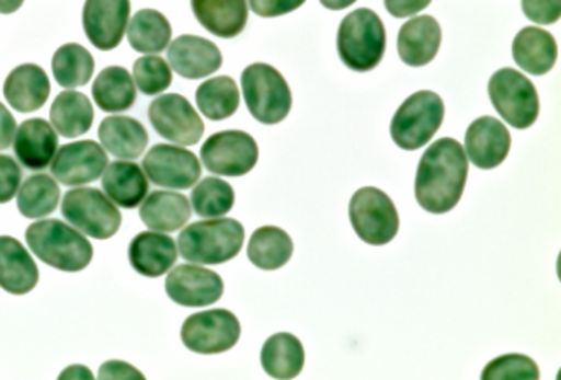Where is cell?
Here are the masks:
<instances>
[{"label": "cell", "instance_id": "cell-43", "mask_svg": "<svg viewBox=\"0 0 561 380\" xmlns=\"http://www.w3.org/2000/svg\"><path fill=\"white\" fill-rule=\"evenodd\" d=\"M430 4H432V0H383L386 10L397 19H407L412 14L421 13Z\"/></svg>", "mask_w": 561, "mask_h": 380}, {"label": "cell", "instance_id": "cell-33", "mask_svg": "<svg viewBox=\"0 0 561 380\" xmlns=\"http://www.w3.org/2000/svg\"><path fill=\"white\" fill-rule=\"evenodd\" d=\"M130 48L139 54H161L171 43V25L164 14L141 10L134 14L127 27Z\"/></svg>", "mask_w": 561, "mask_h": 380}, {"label": "cell", "instance_id": "cell-14", "mask_svg": "<svg viewBox=\"0 0 561 380\" xmlns=\"http://www.w3.org/2000/svg\"><path fill=\"white\" fill-rule=\"evenodd\" d=\"M107 156L103 145L95 141H75L58 148L51 161V175L67 187L92 184L103 176Z\"/></svg>", "mask_w": 561, "mask_h": 380}, {"label": "cell", "instance_id": "cell-37", "mask_svg": "<svg viewBox=\"0 0 561 380\" xmlns=\"http://www.w3.org/2000/svg\"><path fill=\"white\" fill-rule=\"evenodd\" d=\"M192 208L205 219H219L234 206V188L220 179L201 180V184L192 191Z\"/></svg>", "mask_w": 561, "mask_h": 380}, {"label": "cell", "instance_id": "cell-18", "mask_svg": "<svg viewBox=\"0 0 561 380\" xmlns=\"http://www.w3.org/2000/svg\"><path fill=\"white\" fill-rule=\"evenodd\" d=\"M173 71L187 80H201L219 71L222 66V54L219 46L199 36H180L168 49Z\"/></svg>", "mask_w": 561, "mask_h": 380}, {"label": "cell", "instance_id": "cell-3", "mask_svg": "<svg viewBox=\"0 0 561 380\" xmlns=\"http://www.w3.org/2000/svg\"><path fill=\"white\" fill-rule=\"evenodd\" d=\"M245 240V229L234 219H209L194 222L179 237L183 260L196 264H224L234 260Z\"/></svg>", "mask_w": 561, "mask_h": 380}, {"label": "cell", "instance_id": "cell-12", "mask_svg": "<svg viewBox=\"0 0 561 380\" xmlns=\"http://www.w3.org/2000/svg\"><path fill=\"white\" fill-rule=\"evenodd\" d=\"M148 118L157 135L182 147L196 145L205 135L199 113L180 94L157 97L148 107Z\"/></svg>", "mask_w": 561, "mask_h": 380}, {"label": "cell", "instance_id": "cell-44", "mask_svg": "<svg viewBox=\"0 0 561 380\" xmlns=\"http://www.w3.org/2000/svg\"><path fill=\"white\" fill-rule=\"evenodd\" d=\"M144 373L136 370L129 362L116 361V359L104 362L99 370V379H144Z\"/></svg>", "mask_w": 561, "mask_h": 380}, {"label": "cell", "instance_id": "cell-22", "mask_svg": "<svg viewBox=\"0 0 561 380\" xmlns=\"http://www.w3.org/2000/svg\"><path fill=\"white\" fill-rule=\"evenodd\" d=\"M39 283V269L27 249L13 237H0V287L10 295L31 292Z\"/></svg>", "mask_w": 561, "mask_h": 380}, {"label": "cell", "instance_id": "cell-4", "mask_svg": "<svg viewBox=\"0 0 561 380\" xmlns=\"http://www.w3.org/2000/svg\"><path fill=\"white\" fill-rule=\"evenodd\" d=\"M336 46L348 69L366 72L377 68L386 54V28L379 14L366 8L347 14L340 23Z\"/></svg>", "mask_w": 561, "mask_h": 380}, {"label": "cell", "instance_id": "cell-8", "mask_svg": "<svg viewBox=\"0 0 561 380\" xmlns=\"http://www.w3.org/2000/svg\"><path fill=\"white\" fill-rule=\"evenodd\" d=\"M488 92L500 117L511 127L528 129L539 117V94L534 83L516 69L496 71L491 77Z\"/></svg>", "mask_w": 561, "mask_h": 380}, {"label": "cell", "instance_id": "cell-5", "mask_svg": "<svg viewBox=\"0 0 561 380\" xmlns=\"http://www.w3.org/2000/svg\"><path fill=\"white\" fill-rule=\"evenodd\" d=\"M243 99L250 115L264 126L280 124L293 107L286 78L267 64H252L241 74Z\"/></svg>", "mask_w": 561, "mask_h": 380}, {"label": "cell", "instance_id": "cell-28", "mask_svg": "<svg viewBox=\"0 0 561 380\" xmlns=\"http://www.w3.org/2000/svg\"><path fill=\"white\" fill-rule=\"evenodd\" d=\"M99 139L106 152L118 159L134 161L144 156L148 133L144 124L130 117H107L99 127Z\"/></svg>", "mask_w": 561, "mask_h": 380}, {"label": "cell", "instance_id": "cell-45", "mask_svg": "<svg viewBox=\"0 0 561 380\" xmlns=\"http://www.w3.org/2000/svg\"><path fill=\"white\" fill-rule=\"evenodd\" d=\"M16 120L11 115L10 110L0 103V150L10 148L14 141V135H16Z\"/></svg>", "mask_w": 561, "mask_h": 380}, {"label": "cell", "instance_id": "cell-34", "mask_svg": "<svg viewBox=\"0 0 561 380\" xmlns=\"http://www.w3.org/2000/svg\"><path fill=\"white\" fill-rule=\"evenodd\" d=\"M196 103L209 120H226L240 107V90L232 78H211L197 89Z\"/></svg>", "mask_w": 561, "mask_h": 380}, {"label": "cell", "instance_id": "cell-1", "mask_svg": "<svg viewBox=\"0 0 561 380\" xmlns=\"http://www.w3.org/2000/svg\"><path fill=\"white\" fill-rule=\"evenodd\" d=\"M467 176L465 148L456 139H438L419 161L415 199L430 214H447L463 196Z\"/></svg>", "mask_w": 561, "mask_h": 380}, {"label": "cell", "instance_id": "cell-38", "mask_svg": "<svg viewBox=\"0 0 561 380\" xmlns=\"http://www.w3.org/2000/svg\"><path fill=\"white\" fill-rule=\"evenodd\" d=\"M173 71L162 57H141L134 62V85L145 95H159L170 89Z\"/></svg>", "mask_w": 561, "mask_h": 380}, {"label": "cell", "instance_id": "cell-20", "mask_svg": "<svg viewBox=\"0 0 561 380\" xmlns=\"http://www.w3.org/2000/svg\"><path fill=\"white\" fill-rule=\"evenodd\" d=\"M442 43V28L432 16H417L400 28L398 34V54L410 68L428 66Z\"/></svg>", "mask_w": 561, "mask_h": 380}, {"label": "cell", "instance_id": "cell-35", "mask_svg": "<svg viewBox=\"0 0 561 380\" xmlns=\"http://www.w3.org/2000/svg\"><path fill=\"white\" fill-rule=\"evenodd\" d=\"M51 69L58 85L64 89H77L89 83L94 74L95 60L83 46L64 45L55 51Z\"/></svg>", "mask_w": 561, "mask_h": 380}, {"label": "cell", "instance_id": "cell-17", "mask_svg": "<svg viewBox=\"0 0 561 380\" xmlns=\"http://www.w3.org/2000/svg\"><path fill=\"white\" fill-rule=\"evenodd\" d=\"M467 157L479 170H495L511 152V133L495 117L473 120L465 136Z\"/></svg>", "mask_w": 561, "mask_h": 380}, {"label": "cell", "instance_id": "cell-10", "mask_svg": "<svg viewBox=\"0 0 561 380\" xmlns=\"http://www.w3.org/2000/svg\"><path fill=\"white\" fill-rule=\"evenodd\" d=\"M201 161L215 175L243 176L257 164V143L243 130H222L206 139L201 147Z\"/></svg>", "mask_w": 561, "mask_h": 380}, {"label": "cell", "instance_id": "cell-30", "mask_svg": "<svg viewBox=\"0 0 561 380\" xmlns=\"http://www.w3.org/2000/svg\"><path fill=\"white\" fill-rule=\"evenodd\" d=\"M261 365L273 379H295L305 367L304 344L290 333H276L264 342Z\"/></svg>", "mask_w": 561, "mask_h": 380}, {"label": "cell", "instance_id": "cell-36", "mask_svg": "<svg viewBox=\"0 0 561 380\" xmlns=\"http://www.w3.org/2000/svg\"><path fill=\"white\" fill-rule=\"evenodd\" d=\"M60 201V187L57 182L45 173L31 176L20 187L19 210L27 219H41L54 214Z\"/></svg>", "mask_w": 561, "mask_h": 380}, {"label": "cell", "instance_id": "cell-48", "mask_svg": "<svg viewBox=\"0 0 561 380\" xmlns=\"http://www.w3.org/2000/svg\"><path fill=\"white\" fill-rule=\"evenodd\" d=\"M23 0H0V13L13 14L22 8Z\"/></svg>", "mask_w": 561, "mask_h": 380}, {"label": "cell", "instance_id": "cell-39", "mask_svg": "<svg viewBox=\"0 0 561 380\" xmlns=\"http://www.w3.org/2000/svg\"><path fill=\"white\" fill-rule=\"evenodd\" d=\"M537 362L523 354H507L488 362L482 380H539Z\"/></svg>", "mask_w": 561, "mask_h": 380}, {"label": "cell", "instance_id": "cell-6", "mask_svg": "<svg viewBox=\"0 0 561 380\" xmlns=\"http://www.w3.org/2000/svg\"><path fill=\"white\" fill-rule=\"evenodd\" d=\"M446 115V106L440 95L432 90H421L410 95L398 107L391 122V138L398 147L409 152L432 141L437 135Z\"/></svg>", "mask_w": 561, "mask_h": 380}, {"label": "cell", "instance_id": "cell-11", "mask_svg": "<svg viewBox=\"0 0 561 380\" xmlns=\"http://www.w3.org/2000/svg\"><path fill=\"white\" fill-rule=\"evenodd\" d=\"M241 326L229 310H205L183 322L182 342L197 354H220L232 349L240 341Z\"/></svg>", "mask_w": 561, "mask_h": 380}, {"label": "cell", "instance_id": "cell-16", "mask_svg": "<svg viewBox=\"0 0 561 380\" xmlns=\"http://www.w3.org/2000/svg\"><path fill=\"white\" fill-rule=\"evenodd\" d=\"M130 0H87L83 28L95 48L110 51L121 45L129 27Z\"/></svg>", "mask_w": 561, "mask_h": 380}, {"label": "cell", "instance_id": "cell-47", "mask_svg": "<svg viewBox=\"0 0 561 380\" xmlns=\"http://www.w3.org/2000/svg\"><path fill=\"white\" fill-rule=\"evenodd\" d=\"M354 2H357V0H321V4L324 5L325 10L331 11L347 10Z\"/></svg>", "mask_w": 561, "mask_h": 380}, {"label": "cell", "instance_id": "cell-42", "mask_svg": "<svg viewBox=\"0 0 561 380\" xmlns=\"http://www.w3.org/2000/svg\"><path fill=\"white\" fill-rule=\"evenodd\" d=\"M250 10L261 19H276L299 10L307 0H249Z\"/></svg>", "mask_w": 561, "mask_h": 380}, {"label": "cell", "instance_id": "cell-40", "mask_svg": "<svg viewBox=\"0 0 561 380\" xmlns=\"http://www.w3.org/2000/svg\"><path fill=\"white\" fill-rule=\"evenodd\" d=\"M22 184V170L13 157L0 156V205L10 203Z\"/></svg>", "mask_w": 561, "mask_h": 380}, {"label": "cell", "instance_id": "cell-21", "mask_svg": "<svg viewBox=\"0 0 561 380\" xmlns=\"http://www.w3.org/2000/svg\"><path fill=\"white\" fill-rule=\"evenodd\" d=\"M179 260V251L173 238L159 231H147L134 238L129 245V261L139 275L148 278L168 274Z\"/></svg>", "mask_w": 561, "mask_h": 380}, {"label": "cell", "instance_id": "cell-27", "mask_svg": "<svg viewBox=\"0 0 561 380\" xmlns=\"http://www.w3.org/2000/svg\"><path fill=\"white\" fill-rule=\"evenodd\" d=\"M191 203L182 194L157 191L145 197L139 217L145 226L159 233H173L187 224L191 219Z\"/></svg>", "mask_w": 561, "mask_h": 380}, {"label": "cell", "instance_id": "cell-19", "mask_svg": "<svg viewBox=\"0 0 561 380\" xmlns=\"http://www.w3.org/2000/svg\"><path fill=\"white\" fill-rule=\"evenodd\" d=\"M13 147L14 156L23 168L31 171L45 170L58 150L57 130L43 118H31L16 129Z\"/></svg>", "mask_w": 561, "mask_h": 380}, {"label": "cell", "instance_id": "cell-15", "mask_svg": "<svg viewBox=\"0 0 561 380\" xmlns=\"http://www.w3.org/2000/svg\"><path fill=\"white\" fill-rule=\"evenodd\" d=\"M165 292L174 303L188 309L209 307L222 298V277L194 264H180L165 278Z\"/></svg>", "mask_w": 561, "mask_h": 380}, {"label": "cell", "instance_id": "cell-26", "mask_svg": "<svg viewBox=\"0 0 561 380\" xmlns=\"http://www.w3.org/2000/svg\"><path fill=\"white\" fill-rule=\"evenodd\" d=\"M103 188L115 205L133 210L145 201L148 180L145 171L134 162L115 161L103 173Z\"/></svg>", "mask_w": 561, "mask_h": 380}, {"label": "cell", "instance_id": "cell-32", "mask_svg": "<svg viewBox=\"0 0 561 380\" xmlns=\"http://www.w3.org/2000/svg\"><path fill=\"white\" fill-rule=\"evenodd\" d=\"M95 104L106 113H124L136 103V85L127 69H104L92 85Z\"/></svg>", "mask_w": 561, "mask_h": 380}, {"label": "cell", "instance_id": "cell-41", "mask_svg": "<svg viewBox=\"0 0 561 380\" xmlns=\"http://www.w3.org/2000/svg\"><path fill=\"white\" fill-rule=\"evenodd\" d=\"M523 13L539 25H551L560 20L561 0H523Z\"/></svg>", "mask_w": 561, "mask_h": 380}, {"label": "cell", "instance_id": "cell-25", "mask_svg": "<svg viewBox=\"0 0 561 380\" xmlns=\"http://www.w3.org/2000/svg\"><path fill=\"white\" fill-rule=\"evenodd\" d=\"M513 57L523 71L543 77L557 64V41L543 28H522L513 43Z\"/></svg>", "mask_w": 561, "mask_h": 380}, {"label": "cell", "instance_id": "cell-29", "mask_svg": "<svg viewBox=\"0 0 561 380\" xmlns=\"http://www.w3.org/2000/svg\"><path fill=\"white\" fill-rule=\"evenodd\" d=\"M49 118L58 135L69 139L80 138L94 124V107L85 94L67 90L55 99Z\"/></svg>", "mask_w": 561, "mask_h": 380}, {"label": "cell", "instance_id": "cell-23", "mask_svg": "<svg viewBox=\"0 0 561 380\" xmlns=\"http://www.w3.org/2000/svg\"><path fill=\"white\" fill-rule=\"evenodd\" d=\"M197 22L222 39L240 36L249 22L247 0H191Z\"/></svg>", "mask_w": 561, "mask_h": 380}, {"label": "cell", "instance_id": "cell-24", "mask_svg": "<svg viewBox=\"0 0 561 380\" xmlns=\"http://www.w3.org/2000/svg\"><path fill=\"white\" fill-rule=\"evenodd\" d=\"M48 77L36 64H23L5 78L4 97L20 113L37 112L49 97Z\"/></svg>", "mask_w": 561, "mask_h": 380}, {"label": "cell", "instance_id": "cell-31", "mask_svg": "<svg viewBox=\"0 0 561 380\" xmlns=\"http://www.w3.org/2000/svg\"><path fill=\"white\" fill-rule=\"evenodd\" d=\"M293 252L295 245L289 234L275 226H264L254 231L247 249L250 263L266 272L286 266L293 257Z\"/></svg>", "mask_w": 561, "mask_h": 380}, {"label": "cell", "instance_id": "cell-2", "mask_svg": "<svg viewBox=\"0 0 561 380\" xmlns=\"http://www.w3.org/2000/svg\"><path fill=\"white\" fill-rule=\"evenodd\" d=\"M25 240L37 260L60 272H81L94 257L92 243L77 229L57 219L39 220L28 226Z\"/></svg>", "mask_w": 561, "mask_h": 380}, {"label": "cell", "instance_id": "cell-7", "mask_svg": "<svg viewBox=\"0 0 561 380\" xmlns=\"http://www.w3.org/2000/svg\"><path fill=\"white\" fill-rule=\"evenodd\" d=\"M348 219L357 237L368 245H388L400 229L397 206L377 187H363L348 203Z\"/></svg>", "mask_w": 561, "mask_h": 380}, {"label": "cell", "instance_id": "cell-9", "mask_svg": "<svg viewBox=\"0 0 561 380\" xmlns=\"http://www.w3.org/2000/svg\"><path fill=\"white\" fill-rule=\"evenodd\" d=\"M64 219L81 233L95 240H107L122 226V214L99 188H75L64 196Z\"/></svg>", "mask_w": 561, "mask_h": 380}, {"label": "cell", "instance_id": "cell-13", "mask_svg": "<svg viewBox=\"0 0 561 380\" xmlns=\"http://www.w3.org/2000/svg\"><path fill=\"white\" fill-rule=\"evenodd\" d=\"M144 170L152 184L159 187H194L201 176V162L194 153L174 145H156L145 156Z\"/></svg>", "mask_w": 561, "mask_h": 380}, {"label": "cell", "instance_id": "cell-46", "mask_svg": "<svg viewBox=\"0 0 561 380\" xmlns=\"http://www.w3.org/2000/svg\"><path fill=\"white\" fill-rule=\"evenodd\" d=\"M60 379H80V380H92V371L89 368L81 367V365H72L60 373Z\"/></svg>", "mask_w": 561, "mask_h": 380}]
</instances>
